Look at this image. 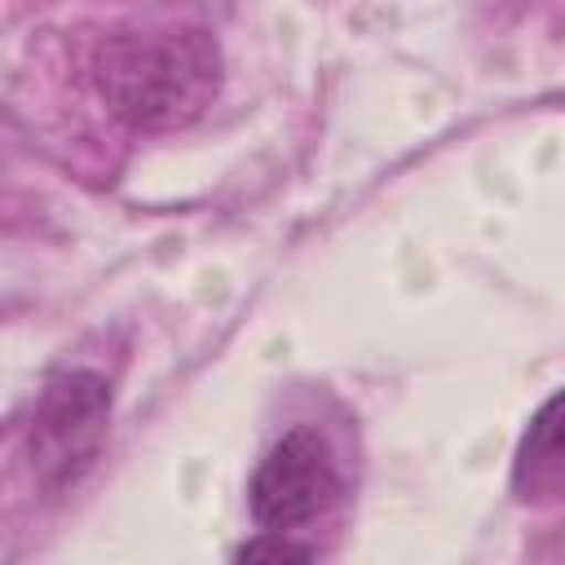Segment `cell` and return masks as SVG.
Masks as SVG:
<instances>
[{"label":"cell","instance_id":"cell-1","mask_svg":"<svg viewBox=\"0 0 565 565\" xmlns=\"http://www.w3.org/2000/svg\"><path fill=\"white\" fill-rule=\"evenodd\" d=\"M93 88L137 132H177L221 93V44L203 26H128L97 44Z\"/></svg>","mask_w":565,"mask_h":565},{"label":"cell","instance_id":"cell-2","mask_svg":"<svg viewBox=\"0 0 565 565\" xmlns=\"http://www.w3.org/2000/svg\"><path fill=\"white\" fill-rule=\"evenodd\" d=\"M110 428V384L93 371H57L31 411L26 450L40 486L62 490L88 472Z\"/></svg>","mask_w":565,"mask_h":565},{"label":"cell","instance_id":"cell-3","mask_svg":"<svg viewBox=\"0 0 565 565\" xmlns=\"http://www.w3.org/2000/svg\"><path fill=\"white\" fill-rule=\"evenodd\" d=\"M340 494V472L313 428L282 433L247 481V508L260 530H296L322 516Z\"/></svg>","mask_w":565,"mask_h":565},{"label":"cell","instance_id":"cell-4","mask_svg":"<svg viewBox=\"0 0 565 565\" xmlns=\"http://www.w3.org/2000/svg\"><path fill=\"white\" fill-rule=\"evenodd\" d=\"M512 494L530 508L565 499V388L530 415L512 455Z\"/></svg>","mask_w":565,"mask_h":565},{"label":"cell","instance_id":"cell-5","mask_svg":"<svg viewBox=\"0 0 565 565\" xmlns=\"http://www.w3.org/2000/svg\"><path fill=\"white\" fill-rule=\"evenodd\" d=\"M234 556H238V561H305L309 547H305V543H291L287 530H265L260 539L243 543Z\"/></svg>","mask_w":565,"mask_h":565}]
</instances>
